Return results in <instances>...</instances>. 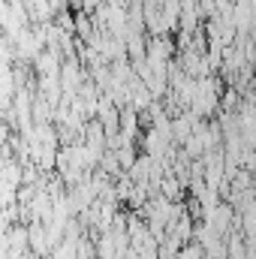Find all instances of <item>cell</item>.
<instances>
[{"mask_svg": "<svg viewBox=\"0 0 256 259\" xmlns=\"http://www.w3.org/2000/svg\"><path fill=\"white\" fill-rule=\"evenodd\" d=\"M178 259H205V250H202L196 241H190V244H184V247L178 250Z\"/></svg>", "mask_w": 256, "mask_h": 259, "instance_id": "obj_1", "label": "cell"}]
</instances>
